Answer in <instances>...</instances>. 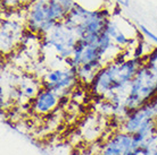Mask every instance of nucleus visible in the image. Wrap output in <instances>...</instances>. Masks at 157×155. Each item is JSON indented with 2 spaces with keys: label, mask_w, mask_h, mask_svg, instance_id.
Segmentation results:
<instances>
[{
  "label": "nucleus",
  "mask_w": 157,
  "mask_h": 155,
  "mask_svg": "<svg viewBox=\"0 0 157 155\" xmlns=\"http://www.w3.org/2000/svg\"><path fill=\"white\" fill-rule=\"evenodd\" d=\"M123 51L117 58L102 67L90 83V89L94 95L104 97L117 109H124L130 83L144 65L142 59L125 57Z\"/></svg>",
  "instance_id": "f257e3e1"
},
{
  "label": "nucleus",
  "mask_w": 157,
  "mask_h": 155,
  "mask_svg": "<svg viewBox=\"0 0 157 155\" xmlns=\"http://www.w3.org/2000/svg\"><path fill=\"white\" fill-rule=\"evenodd\" d=\"M110 16L112 13L106 7L90 10L75 2L64 22L74 31L78 39L84 40L86 43L91 44L98 41L100 34L105 31L106 23Z\"/></svg>",
  "instance_id": "f03ea898"
},
{
  "label": "nucleus",
  "mask_w": 157,
  "mask_h": 155,
  "mask_svg": "<svg viewBox=\"0 0 157 155\" xmlns=\"http://www.w3.org/2000/svg\"><path fill=\"white\" fill-rule=\"evenodd\" d=\"M157 95V76L145 63L138 69L130 83L128 94L124 100L126 113L151 102Z\"/></svg>",
  "instance_id": "7ed1b4c3"
},
{
  "label": "nucleus",
  "mask_w": 157,
  "mask_h": 155,
  "mask_svg": "<svg viewBox=\"0 0 157 155\" xmlns=\"http://www.w3.org/2000/svg\"><path fill=\"white\" fill-rule=\"evenodd\" d=\"M42 45L52 48L60 59H70L73 54L78 36L65 22H59L42 39Z\"/></svg>",
  "instance_id": "20e7f679"
},
{
  "label": "nucleus",
  "mask_w": 157,
  "mask_h": 155,
  "mask_svg": "<svg viewBox=\"0 0 157 155\" xmlns=\"http://www.w3.org/2000/svg\"><path fill=\"white\" fill-rule=\"evenodd\" d=\"M78 81L76 68L66 65L65 69L49 70L41 81V86L54 91L60 97H66L67 94L73 91Z\"/></svg>",
  "instance_id": "39448f33"
},
{
  "label": "nucleus",
  "mask_w": 157,
  "mask_h": 155,
  "mask_svg": "<svg viewBox=\"0 0 157 155\" xmlns=\"http://www.w3.org/2000/svg\"><path fill=\"white\" fill-rule=\"evenodd\" d=\"M26 26L20 20L12 18H2L0 28V49L1 53L8 54L17 47L24 38Z\"/></svg>",
  "instance_id": "423d86ee"
},
{
  "label": "nucleus",
  "mask_w": 157,
  "mask_h": 155,
  "mask_svg": "<svg viewBox=\"0 0 157 155\" xmlns=\"http://www.w3.org/2000/svg\"><path fill=\"white\" fill-rule=\"evenodd\" d=\"M100 155H140V146L133 136L125 132H118L104 144Z\"/></svg>",
  "instance_id": "0eeeda50"
},
{
  "label": "nucleus",
  "mask_w": 157,
  "mask_h": 155,
  "mask_svg": "<svg viewBox=\"0 0 157 155\" xmlns=\"http://www.w3.org/2000/svg\"><path fill=\"white\" fill-rule=\"evenodd\" d=\"M153 119H156V113L151 102H149L133 111H130L126 114L122 124V130L129 132L131 135H134L144 124Z\"/></svg>",
  "instance_id": "6e6552de"
},
{
  "label": "nucleus",
  "mask_w": 157,
  "mask_h": 155,
  "mask_svg": "<svg viewBox=\"0 0 157 155\" xmlns=\"http://www.w3.org/2000/svg\"><path fill=\"white\" fill-rule=\"evenodd\" d=\"M62 101V97L54 91L47 88H41L34 99H32L31 110L36 114H48L55 110Z\"/></svg>",
  "instance_id": "1a4fd4ad"
},
{
  "label": "nucleus",
  "mask_w": 157,
  "mask_h": 155,
  "mask_svg": "<svg viewBox=\"0 0 157 155\" xmlns=\"http://www.w3.org/2000/svg\"><path fill=\"white\" fill-rule=\"evenodd\" d=\"M102 67H104V65L101 62H90V63H84V65L78 66L76 68L78 81H82V83L90 85V83L94 78V76L97 75V73Z\"/></svg>",
  "instance_id": "9d476101"
},
{
  "label": "nucleus",
  "mask_w": 157,
  "mask_h": 155,
  "mask_svg": "<svg viewBox=\"0 0 157 155\" xmlns=\"http://www.w3.org/2000/svg\"><path fill=\"white\" fill-rule=\"evenodd\" d=\"M140 155H157V130L140 146Z\"/></svg>",
  "instance_id": "9b49d317"
},
{
  "label": "nucleus",
  "mask_w": 157,
  "mask_h": 155,
  "mask_svg": "<svg viewBox=\"0 0 157 155\" xmlns=\"http://www.w3.org/2000/svg\"><path fill=\"white\" fill-rule=\"evenodd\" d=\"M32 0H1V7L5 10H17L21 8H25Z\"/></svg>",
  "instance_id": "f8f14e48"
},
{
  "label": "nucleus",
  "mask_w": 157,
  "mask_h": 155,
  "mask_svg": "<svg viewBox=\"0 0 157 155\" xmlns=\"http://www.w3.org/2000/svg\"><path fill=\"white\" fill-rule=\"evenodd\" d=\"M142 60L146 66L157 76V47H154Z\"/></svg>",
  "instance_id": "ddd939ff"
},
{
  "label": "nucleus",
  "mask_w": 157,
  "mask_h": 155,
  "mask_svg": "<svg viewBox=\"0 0 157 155\" xmlns=\"http://www.w3.org/2000/svg\"><path fill=\"white\" fill-rule=\"evenodd\" d=\"M138 30L140 31V33H141L146 39L148 40V41H150V42H153V43H155V44H157V36L154 34L153 32H150L149 30L145 26V25L139 24V25H138Z\"/></svg>",
  "instance_id": "4468645a"
},
{
  "label": "nucleus",
  "mask_w": 157,
  "mask_h": 155,
  "mask_svg": "<svg viewBox=\"0 0 157 155\" xmlns=\"http://www.w3.org/2000/svg\"><path fill=\"white\" fill-rule=\"evenodd\" d=\"M115 1L121 7H129L130 6V0H115Z\"/></svg>",
  "instance_id": "2eb2a0df"
}]
</instances>
